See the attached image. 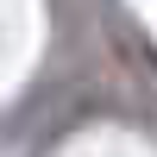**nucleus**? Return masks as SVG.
I'll use <instances>...</instances> for the list:
<instances>
[]
</instances>
